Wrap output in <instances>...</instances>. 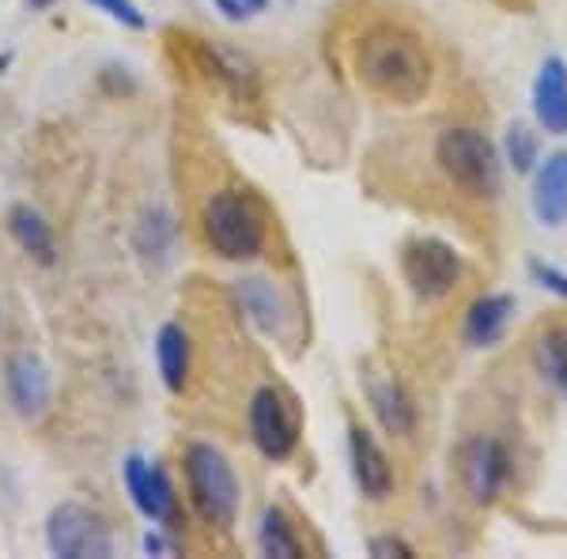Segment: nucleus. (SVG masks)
Returning <instances> with one entry per match:
<instances>
[{
    "label": "nucleus",
    "mask_w": 567,
    "mask_h": 559,
    "mask_svg": "<svg viewBox=\"0 0 567 559\" xmlns=\"http://www.w3.org/2000/svg\"><path fill=\"white\" fill-rule=\"evenodd\" d=\"M355 72L386 103L413 106L432 91L435 61L416 31L401 23H379L355 45Z\"/></svg>",
    "instance_id": "f257e3e1"
},
{
    "label": "nucleus",
    "mask_w": 567,
    "mask_h": 559,
    "mask_svg": "<svg viewBox=\"0 0 567 559\" xmlns=\"http://www.w3.org/2000/svg\"><path fill=\"white\" fill-rule=\"evenodd\" d=\"M435 167L470 200H496L503 189V155L473 125H446L435 136Z\"/></svg>",
    "instance_id": "f03ea898"
},
{
    "label": "nucleus",
    "mask_w": 567,
    "mask_h": 559,
    "mask_svg": "<svg viewBox=\"0 0 567 559\" xmlns=\"http://www.w3.org/2000/svg\"><path fill=\"white\" fill-rule=\"evenodd\" d=\"M205 238L224 261H254L265 250V213L250 194L239 189H219L205 205Z\"/></svg>",
    "instance_id": "7ed1b4c3"
},
{
    "label": "nucleus",
    "mask_w": 567,
    "mask_h": 559,
    "mask_svg": "<svg viewBox=\"0 0 567 559\" xmlns=\"http://www.w3.org/2000/svg\"><path fill=\"white\" fill-rule=\"evenodd\" d=\"M182 473H186V488L197 515L216 529L235 526V518H239V476H235L231 462L213 443H189L186 457H182Z\"/></svg>",
    "instance_id": "20e7f679"
},
{
    "label": "nucleus",
    "mask_w": 567,
    "mask_h": 559,
    "mask_svg": "<svg viewBox=\"0 0 567 559\" xmlns=\"http://www.w3.org/2000/svg\"><path fill=\"white\" fill-rule=\"evenodd\" d=\"M462 253L451 242L435 235H416L401 246V277H405L409 291L424 302L446 299L462 283Z\"/></svg>",
    "instance_id": "39448f33"
},
{
    "label": "nucleus",
    "mask_w": 567,
    "mask_h": 559,
    "mask_svg": "<svg viewBox=\"0 0 567 559\" xmlns=\"http://www.w3.org/2000/svg\"><path fill=\"white\" fill-rule=\"evenodd\" d=\"M45 545L61 559H110L114 534L106 518L84 503H58L45 521Z\"/></svg>",
    "instance_id": "423d86ee"
},
{
    "label": "nucleus",
    "mask_w": 567,
    "mask_h": 559,
    "mask_svg": "<svg viewBox=\"0 0 567 559\" xmlns=\"http://www.w3.org/2000/svg\"><path fill=\"white\" fill-rule=\"evenodd\" d=\"M458 476L470 503L496 507L503 495H507L511 476H515V462H511L507 443L496 435H470L458 446Z\"/></svg>",
    "instance_id": "0eeeda50"
},
{
    "label": "nucleus",
    "mask_w": 567,
    "mask_h": 559,
    "mask_svg": "<svg viewBox=\"0 0 567 559\" xmlns=\"http://www.w3.org/2000/svg\"><path fill=\"white\" fill-rule=\"evenodd\" d=\"M250 438L269 462H288L299 446V416L277 386H261L250 397Z\"/></svg>",
    "instance_id": "6e6552de"
},
{
    "label": "nucleus",
    "mask_w": 567,
    "mask_h": 559,
    "mask_svg": "<svg viewBox=\"0 0 567 559\" xmlns=\"http://www.w3.org/2000/svg\"><path fill=\"white\" fill-rule=\"evenodd\" d=\"M122 480L133 507L155 526H175L178 521V495L167 469L159 462H144L141 454H130L122 462Z\"/></svg>",
    "instance_id": "1a4fd4ad"
},
{
    "label": "nucleus",
    "mask_w": 567,
    "mask_h": 559,
    "mask_svg": "<svg viewBox=\"0 0 567 559\" xmlns=\"http://www.w3.org/2000/svg\"><path fill=\"white\" fill-rule=\"evenodd\" d=\"M4 390L20 420H39L50 408L53 397V374L34 352H16L4 363Z\"/></svg>",
    "instance_id": "9d476101"
},
{
    "label": "nucleus",
    "mask_w": 567,
    "mask_h": 559,
    "mask_svg": "<svg viewBox=\"0 0 567 559\" xmlns=\"http://www.w3.org/2000/svg\"><path fill=\"white\" fill-rule=\"evenodd\" d=\"M349 462H352V480L363 491V499L382 503L390 499L398 488V476H393V462L386 451L379 446V438L368 427H349Z\"/></svg>",
    "instance_id": "9b49d317"
},
{
    "label": "nucleus",
    "mask_w": 567,
    "mask_h": 559,
    "mask_svg": "<svg viewBox=\"0 0 567 559\" xmlns=\"http://www.w3.org/2000/svg\"><path fill=\"white\" fill-rule=\"evenodd\" d=\"M363 390H368L371 412L386 435H393V438L416 435V405H413V397H409V390L401 386L393 374H386V371L368 374Z\"/></svg>",
    "instance_id": "f8f14e48"
},
{
    "label": "nucleus",
    "mask_w": 567,
    "mask_h": 559,
    "mask_svg": "<svg viewBox=\"0 0 567 559\" xmlns=\"http://www.w3.org/2000/svg\"><path fill=\"white\" fill-rule=\"evenodd\" d=\"M534 117L545 133H567V65L564 58H545L534 76Z\"/></svg>",
    "instance_id": "ddd939ff"
},
{
    "label": "nucleus",
    "mask_w": 567,
    "mask_h": 559,
    "mask_svg": "<svg viewBox=\"0 0 567 559\" xmlns=\"http://www.w3.org/2000/svg\"><path fill=\"white\" fill-rule=\"evenodd\" d=\"M529 200H534V216L545 227L567 224V152H553L545 163H537Z\"/></svg>",
    "instance_id": "4468645a"
},
{
    "label": "nucleus",
    "mask_w": 567,
    "mask_h": 559,
    "mask_svg": "<svg viewBox=\"0 0 567 559\" xmlns=\"http://www.w3.org/2000/svg\"><path fill=\"white\" fill-rule=\"evenodd\" d=\"M515 314V296H503V291H488V296L473 299L465 310L462 337L470 348H492L507 333V322Z\"/></svg>",
    "instance_id": "2eb2a0df"
},
{
    "label": "nucleus",
    "mask_w": 567,
    "mask_h": 559,
    "mask_svg": "<svg viewBox=\"0 0 567 559\" xmlns=\"http://www.w3.org/2000/svg\"><path fill=\"white\" fill-rule=\"evenodd\" d=\"M8 231L20 242L23 253H31L39 265L58 261V242H53V227L45 224V216L31 205H12L8 213Z\"/></svg>",
    "instance_id": "dca6fc26"
},
{
    "label": "nucleus",
    "mask_w": 567,
    "mask_h": 559,
    "mask_svg": "<svg viewBox=\"0 0 567 559\" xmlns=\"http://www.w3.org/2000/svg\"><path fill=\"white\" fill-rule=\"evenodd\" d=\"M155 363H159V379L171 393H182L189 382V337L186 329L167 322L155 337Z\"/></svg>",
    "instance_id": "f3484780"
},
{
    "label": "nucleus",
    "mask_w": 567,
    "mask_h": 559,
    "mask_svg": "<svg viewBox=\"0 0 567 559\" xmlns=\"http://www.w3.org/2000/svg\"><path fill=\"white\" fill-rule=\"evenodd\" d=\"M239 302H243L246 318H250L265 337H277L284 329V299L269 280H261V277L239 280Z\"/></svg>",
    "instance_id": "a211bd4d"
},
{
    "label": "nucleus",
    "mask_w": 567,
    "mask_h": 559,
    "mask_svg": "<svg viewBox=\"0 0 567 559\" xmlns=\"http://www.w3.org/2000/svg\"><path fill=\"white\" fill-rule=\"evenodd\" d=\"M534 366L537 374L567 397V322H553L537 333L534 341Z\"/></svg>",
    "instance_id": "6ab92c4d"
},
{
    "label": "nucleus",
    "mask_w": 567,
    "mask_h": 559,
    "mask_svg": "<svg viewBox=\"0 0 567 559\" xmlns=\"http://www.w3.org/2000/svg\"><path fill=\"white\" fill-rule=\"evenodd\" d=\"M258 548H261V556H269V559H299L303 556V545H299V537H296V526H291V518L284 515L280 507H269L261 515Z\"/></svg>",
    "instance_id": "aec40b11"
},
{
    "label": "nucleus",
    "mask_w": 567,
    "mask_h": 559,
    "mask_svg": "<svg viewBox=\"0 0 567 559\" xmlns=\"http://www.w3.org/2000/svg\"><path fill=\"white\" fill-rule=\"evenodd\" d=\"M175 235H178L175 216L155 205L141 216V224H136V250H141L144 258L163 261L171 253V246H175Z\"/></svg>",
    "instance_id": "412c9836"
},
{
    "label": "nucleus",
    "mask_w": 567,
    "mask_h": 559,
    "mask_svg": "<svg viewBox=\"0 0 567 559\" xmlns=\"http://www.w3.org/2000/svg\"><path fill=\"white\" fill-rule=\"evenodd\" d=\"M503 163H507L515 174H534L537 163H542V144H537V133L529 125L515 122L503 136Z\"/></svg>",
    "instance_id": "4be33fe9"
},
{
    "label": "nucleus",
    "mask_w": 567,
    "mask_h": 559,
    "mask_svg": "<svg viewBox=\"0 0 567 559\" xmlns=\"http://www.w3.org/2000/svg\"><path fill=\"white\" fill-rule=\"evenodd\" d=\"M91 8H99V12H106L114 23L122 27H133V31H144L148 27V20H144V12L133 4V0H87Z\"/></svg>",
    "instance_id": "5701e85b"
},
{
    "label": "nucleus",
    "mask_w": 567,
    "mask_h": 559,
    "mask_svg": "<svg viewBox=\"0 0 567 559\" xmlns=\"http://www.w3.org/2000/svg\"><path fill=\"white\" fill-rule=\"evenodd\" d=\"M529 280H534L537 288L553 291L556 299H564V302H567V272H560L556 265H548V261H529Z\"/></svg>",
    "instance_id": "b1692460"
},
{
    "label": "nucleus",
    "mask_w": 567,
    "mask_h": 559,
    "mask_svg": "<svg viewBox=\"0 0 567 559\" xmlns=\"http://www.w3.org/2000/svg\"><path fill=\"white\" fill-rule=\"evenodd\" d=\"M216 12L231 23H246V20H258V15L269 8V0H213Z\"/></svg>",
    "instance_id": "393cba45"
},
{
    "label": "nucleus",
    "mask_w": 567,
    "mask_h": 559,
    "mask_svg": "<svg viewBox=\"0 0 567 559\" xmlns=\"http://www.w3.org/2000/svg\"><path fill=\"white\" fill-rule=\"evenodd\" d=\"M368 552L379 556V559H413L416 548L409 545V540L393 537V534H382V537H371L368 540Z\"/></svg>",
    "instance_id": "a878e982"
},
{
    "label": "nucleus",
    "mask_w": 567,
    "mask_h": 559,
    "mask_svg": "<svg viewBox=\"0 0 567 559\" xmlns=\"http://www.w3.org/2000/svg\"><path fill=\"white\" fill-rule=\"evenodd\" d=\"M144 552H148V556H171L175 548H171L159 534H148V537H144Z\"/></svg>",
    "instance_id": "bb28decb"
},
{
    "label": "nucleus",
    "mask_w": 567,
    "mask_h": 559,
    "mask_svg": "<svg viewBox=\"0 0 567 559\" xmlns=\"http://www.w3.org/2000/svg\"><path fill=\"white\" fill-rule=\"evenodd\" d=\"M27 4H31V8H34V12H45V8H50V4H53V0H27Z\"/></svg>",
    "instance_id": "cd10ccee"
}]
</instances>
